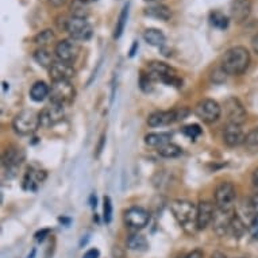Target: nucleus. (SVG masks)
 <instances>
[{
    "label": "nucleus",
    "mask_w": 258,
    "mask_h": 258,
    "mask_svg": "<svg viewBox=\"0 0 258 258\" xmlns=\"http://www.w3.org/2000/svg\"><path fill=\"white\" fill-rule=\"evenodd\" d=\"M141 88L144 89L145 92H150L153 89V80L150 79V76H149L148 73H145V75H142L141 76Z\"/></svg>",
    "instance_id": "nucleus-36"
},
{
    "label": "nucleus",
    "mask_w": 258,
    "mask_h": 258,
    "mask_svg": "<svg viewBox=\"0 0 258 258\" xmlns=\"http://www.w3.org/2000/svg\"><path fill=\"white\" fill-rule=\"evenodd\" d=\"M170 211L178 222V224L188 229L195 226L196 227V212L198 207L188 200H174L170 203Z\"/></svg>",
    "instance_id": "nucleus-3"
},
{
    "label": "nucleus",
    "mask_w": 258,
    "mask_h": 258,
    "mask_svg": "<svg viewBox=\"0 0 258 258\" xmlns=\"http://www.w3.org/2000/svg\"><path fill=\"white\" fill-rule=\"evenodd\" d=\"M145 15L146 17L154 18V19H158V21H169L172 18V11H170L169 7H166L165 5H154L150 6L148 9H145Z\"/></svg>",
    "instance_id": "nucleus-20"
},
{
    "label": "nucleus",
    "mask_w": 258,
    "mask_h": 258,
    "mask_svg": "<svg viewBox=\"0 0 258 258\" xmlns=\"http://www.w3.org/2000/svg\"><path fill=\"white\" fill-rule=\"evenodd\" d=\"M138 49V42H134L133 43V47L132 50H130V57H134V54H136V50Z\"/></svg>",
    "instance_id": "nucleus-43"
},
{
    "label": "nucleus",
    "mask_w": 258,
    "mask_h": 258,
    "mask_svg": "<svg viewBox=\"0 0 258 258\" xmlns=\"http://www.w3.org/2000/svg\"><path fill=\"white\" fill-rule=\"evenodd\" d=\"M182 134L190 140H196L202 134V128H200L199 124H189V126H185L182 128Z\"/></svg>",
    "instance_id": "nucleus-35"
},
{
    "label": "nucleus",
    "mask_w": 258,
    "mask_h": 258,
    "mask_svg": "<svg viewBox=\"0 0 258 258\" xmlns=\"http://www.w3.org/2000/svg\"><path fill=\"white\" fill-rule=\"evenodd\" d=\"M50 95V88L45 81H37L30 89V98L34 102H42Z\"/></svg>",
    "instance_id": "nucleus-21"
},
{
    "label": "nucleus",
    "mask_w": 258,
    "mask_h": 258,
    "mask_svg": "<svg viewBox=\"0 0 258 258\" xmlns=\"http://www.w3.org/2000/svg\"><path fill=\"white\" fill-rule=\"evenodd\" d=\"M251 184H253V190H251V196H250V202L254 207L258 206V168L253 172L251 176Z\"/></svg>",
    "instance_id": "nucleus-34"
},
{
    "label": "nucleus",
    "mask_w": 258,
    "mask_h": 258,
    "mask_svg": "<svg viewBox=\"0 0 258 258\" xmlns=\"http://www.w3.org/2000/svg\"><path fill=\"white\" fill-rule=\"evenodd\" d=\"M214 215H215L214 206L210 202H200L198 206V212H196V229H207L214 220Z\"/></svg>",
    "instance_id": "nucleus-15"
},
{
    "label": "nucleus",
    "mask_w": 258,
    "mask_h": 258,
    "mask_svg": "<svg viewBox=\"0 0 258 258\" xmlns=\"http://www.w3.org/2000/svg\"><path fill=\"white\" fill-rule=\"evenodd\" d=\"M158 154L161 157H165V158H176V157L181 156L182 149L176 144H172V142H168V144L162 145L158 148Z\"/></svg>",
    "instance_id": "nucleus-26"
},
{
    "label": "nucleus",
    "mask_w": 258,
    "mask_h": 258,
    "mask_svg": "<svg viewBox=\"0 0 258 258\" xmlns=\"http://www.w3.org/2000/svg\"><path fill=\"white\" fill-rule=\"evenodd\" d=\"M224 111H226V115H227V119H229L230 123H234V124H243L246 120V110L243 104L239 102V99L234 98V96H230L224 100Z\"/></svg>",
    "instance_id": "nucleus-12"
},
{
    "label": "nucleus",
    "mask_w": 258,
    "mask_h": 258,
    "mask_svg": "<svg viewBox=\"0 0 258 258\" xmlns=\"http://www.w3.org/2000/svg\"><path fill=\"white\" fill-rule=\"evenodd\" d=\"M49 76L51 81L71 80L75 76V68L68 62L63 61H54V63L49 68Z\"/></svg>",
    "instance_id": "nucleus-16"
},
{
    "label": "nucleus",
    "mask_w": 258,
    "mask_h": 258,
    "mask_svg": "<svg viewBox=\"0 0 258 258\" xmlns=\"http://www.w3.org/2000/svg\"><path fill=\"white\" fill-rule=\"evenodd\" d=\"M63 118V106L51 103L50 106L43 108L39 114V120L42 127H51L61 122Z\"/></svg>",
    "instance_id": "nucleus-13"
},
{
    "label": "nucleus",
    "mask_w": 258,
    "mask_h": 258,
    "mask_svg": "<svg viewBox=\"0 0 258 258\" xmlns=\"http://www.w3.org/2000/svg\"><path fill=\"white\" fill-rule=\"evenodd\" d=\"M249 230H250V234H251V237L258 241V214L254 216L253 220H251Z\"/></svg>",
    "instance_id": "nucleus-37"
},
{
    "label": "nucleus",
    "mask_w": 258,
    "mask_h": 258,
    "mask_svg": "<svg viewBox=\"0 0 258 258\" xmlns=\"http://www.w3.org/2000/svg\"><path fill=\"white\" fill-rule=\"evenodd\" d=\"M253 50L255 51V53H257L258 54V33L255 35H254V38H253Z\"/></svg>",
    "instance_id": "nucleus-42"
},
{
    "label": "nucleus",
    "mask_w": 258,
    "mask_h": 258,
    "mask_svg": "<svg viewBox=\"0 0 258 258\" xmlns=\"http://www.w3.org/2000/svg\"><path fill=\"white\" fill-rule=\"evenodd\" d=\"M72 17H76V18H87L88 17V9H87V5L83 3L81 0H75L73 2L72 7Z\"/></svg>",
    "instance_id": "nucleus-32"
},
{
    "label": "nucleus",
    "mask_w": 258,
    "mask_h": 258,
    "mask_svg": "<svg viewBox=\"0 0 258 258\" xmlns=\"http://www.w3.org/2000/svg\"><path fill=\"white\" fill-rule=\"evenodd\" d=\"M80 54V45L75 39H62L55 46V55L59 61L72 63Z\"/></svg>",
    "instance_id": "nucleus-10"
},
{
    "label": "nucleus",
    "mask_w": 258,
    "mask_h": 258,
    "mask_svg": "<svg viewBox=\"0 0 258 258\" xmlns=\"http://www.w3.org/2000/svg\"><path fill=\"white\" fill-rule=\"evenodd\" d=\"M83 3H85V5H89V3H95V2H98V0H81Z\"/></svg>",
    "instance_id": "nucleus-46"
},
{
    "label": "nucleus",
    "mask_w": 258,
    "mask_h": 258,
    "mask_svg": "<svg viewBox=\"0 0 258 258\" xmlns=\"http://www.w3.org/2000/svg\"><path fill=\"white\" fill-rule=\"evenodd\" d=\"M245 146L250 152L258 153V127H255L246 134Z\"/></svg>",
    "instance_id": "nucleus-30"
},
{
    "label": "nucleus",
    "mask_w": 258,
    "mask_h": 258,
    "mask_svg": "<svg viewBox=\"0 0 258 258\" xmlns=\"http://www.w3.org/2000/svg\"><path fill=\"white\" fill-rule=\"evenodd\" d=\"M172 138L170 133H150L145 137V142L149 146H154V148H160L162 145L168 144Z\"/></svg>",
    "instance_id": "nucleus-23"
},
{
    "label": "nucleus",
    "mask_w": 258,
    "mask_h": 258,
    "mask_svg": "<svg viewBox=\"0 0 258 258\" xmlns=\"http://www.w3.org/2000/svg\"><path fill=\"white\" fill-rule=\"evenodd\" d=\"M123 219H124L126 226H128L130 229L141 230L145 229L149 224V222H150V215H149V212L145 208L132 207L124 212Z\"/></svg>",
    "instance_id": "nucleus-11"
},
{
    "label": "nucleus",
    "mask_w": 258,
    "mask_h": 258,
    "mask_svg": "<svg viewBox=\"0 0 258 258\" xmlns=\"http://www.w3.org/2000/svg\"><path fill=\"white\" fill-rule=\"evenodd\" d=\"M188 114H189L188 108L172 111H156L148 118V124L150 127L168 126V124H172V123L177 122V120L185 119Z\"/></svg>",
    "instance_id": "nucleus-6"
},
{
    "label": "nucleus",
    "mask_w": 258,
    "mask_h": 258,
    "mask_svg": "<svg viewBox=\"0 0 258 258\" xmlns=\"http://www.w3.org/2000/svg\"><path fill=\"white\" fill-rule=\"evenodd\" d=\"M34 59L43 68H50L51 65L54 63L50 51L45 49V47H39L34 51Z\"/></svg>",
    "instance_id": "nucleus-27"
},
{
    "label": "nucleus",
    "mask_w": 258,
    "mask_h": 258,
    "mask_svg": "<svg viewBox=\"0 0 258 258\" xmlns=\"http://www.w3.org/2000/svg\"><path fill=\"white\" fill-rule=\"evenodd\" d=\"M246 136L242 127L239 124H234V123H229L223 132V141L224 144L230 146V148H237L239 145L245 144Z\"/></svg>",
    "instance_id": "nucleus-14"
},
{
    "label": "nucleus",
    "mask_w": 258,
    "mask_h": 258,
    "mask_svg": "<svg viewBox=\"0 0 258 258\" xmlns=\"http://www.w3.org/2000/svg\"><path fill=\"white\" fill-rule=\"evenodd\" d=\"M231 18L237 23L245 22L251 14V2L250 0H233L230 7Z\"/></svg>",
    "instance_id": "nucleus-18"
},
{
    "label": "nucleus",
    "mask_w": 258,
    "mask_h": 258,
    "mask_svg": "<svg viewBox=\"0 0 258 258\" xmlns=\"http://www.w3.org/2000/svg\"><path fill=\"white\" fill-rule=\"evenodd\" d=\"M103 219L106 223H111L112 220V203L110 196H104L103 199Z\"/></svg>",
    "instance_id": "nucleus-33"
},
{
    "label": "nucleus",
    "mask_w": 258,
    "mask_h": 258,
    "mask_svg": "<svg viewBox=\"0 0 258 258\" xmlns=\"http://www.w3.org/2000/svg\"><path fill=\"white\" fill-rule=\"evenodd\" d=\"M178 258H203V251L199 249L192 250V251H189V253L184 254V255H181V257H178Z\"/></svg>",
    "instance_id": "nucleus-38"
},
{
    "label": "nucleus",
    "mask_w": 258,
    "mask_h": 258,
    "mask_svg": "<svg viewBox=\"0 0 258 258\" xmlns=\"http://www.w3.org/2000/svg\"><path fill=\"white\" fill-rule=\"evenodd\" d=\"M26 158L25 150L21 148H10L3 154V166L7 170H17Z\"/></svg>",
    "instance_id": "nucleus-17"
},
{
    "label": "nucleus",
    "mask_w": 258,
    "mask_h": 258,
    "mask_svg": "<svg viewBox=\"0 0 258 258\" xmlns=\"http://www.w3.org/2000/svg\"><path fill=\"white\" fill-rule=\"evenodd\" d=\"M100 257V251L98 249H89L87 253L83 255V258H99Z\"/></svg>",
    "instance_id": "nucleus-40"
},
{
    "label": "nucleus",
    "mask_w": 258,
    "mask_h": 258,
    "mask_svg": "<svg viewBox=\"0 0 258 258\" xmlns=\"http://www.w3.org/2000/svg\"><path fill=\"white\" fill-rule=\"evenodd\" d=\"M246 231V226L243 223V220L241 219V216H238L237 214H234L233 219L230 222V226H229V231L234 238H241Z\"/></svg>",
    "instance_id": "nucleus-25"
},
{
    "label": "nucleus",
    "mask_w": 258,
    "mask_h": 258,
    "mask_svg": "<svg viewBox=\"0 0 258 258\" xmlns=\"http://www.w3.org/2000/svg\"><path fill=\"white\" fill-rule=\"evenodd\" d=\"M195 114L200 120L210 124V123L216 122L220 118L222 107L219 106V103L212 100V99H204L196 104Z\"/></svg>",
    "instance_id": "nucleus-9"
},
{
    "label": "nucleus",
    "mask_w": 258,
    "mask_h": 258,
    "mask_svg": "<svg viewBox=\"0 0 258 258\" xmlns=\"http://www.w3.org/2000/svg\"><path fill=\"white\" fill-rule=\"evenodd\" d=\"M65 30L75 41H88L92 37V26L87 18L72 17L67 22Z\"/></svg>",
    "instance_id": "nucleus-8"
},
{
    "label": "nucleus",
    "mask_w": 258,
    "mask_h": 258,
    "mask_svg": "<svg viewBox=\"0 0 258 258\" xmlns=\"http://www.w3.org/2000/svg\"><path fill=\"white\" fill-rule=\"evenodd\" d=\"M250 65V53L243 46L231 47L226 51L222 59V69L226 75L230 76H239Z\"/></svg>",
    "instance_id": "nucleus-1"
},
{
    "label": "nucleus",
    "mask_w": 258,
    "mask_h": 258,
    "mask_svg": "<svg viewBox=\"0 0 258 258\" xmlns=\"http://www.w3.org/2000/svg\"><path fill=\"white\" fill-rule=\"evenodd\" d=\"M145 2H149V3H156V2H160V0H145Z\"/></svg>",
    "instance_id": "nucleus-47"
},
{
    "label": "nucleus",
    "mask_w": 258,
    "mask_h": 258,
    "mask_svg": "<svg viewBox=\"0 0 258 258\" xmlns=\"http://www.w3.org/2000/svg\"><path fill=\"white\" fill-rule=\"evenodd\" d=\"M210 22H211V25L216 29L224 30L229 27L230 19L227 15H224L223 13H220V11H212L210 14Z\"/></svg>",
    "instance_id": "nucleus-28"
},
{
    "label": "nucleus",
    "mask_w": 258,
    "mask_h": 258,
    "mask_svg": "<svg viewBox=\"0 0 258 258\" xmlns=\"http://www.w3.org/2000/svg\"><path fill=\"white\" fill-rule=\"evenodd\" d=\"M237 192L231 182H220L215 189V203L216 208L220 211L234 212V203H235Z\"/></svg>",
    "instance_id": "nucleus-5"
},
{
    "label": "nucleus",
    "mask_w": 258,
    "mask_h": 258,
    "mask_svg": "<svg viewBox=\"0 0 258 258\" xmlns=\"http://www.w3.org/2000/svg\"><path fill=\"white\" fill-rule=\"evenodd\" d=\"M59 222H61V223H67V224L71 223V220L65 219V218H59Z\"/></svg>",
    "instance_id": "nucleus-45"
},
{
    "label": "nucleus",
    "mask_w": 258,
    "mask_h": 258,
    "mask_svg": "<svg viewBox=\"0 0 258 258\" xmlns=\"http://www.w3.org/2000/svg\"><path fill=\"white\" fill-rule=\"evenodd\" d=\"M34 41L35 43L39 45L41 47L46 46V45H49V43H51L54 41V33H53V30H43V31H41V33L35 37Z\"/></svg>",
    "instance_id": "nucleus-31"
},
{
    "label": "nucleus",
    "mask_w": 258,
    "mask_h": 258,
    "mask_svg": "<svg viewBox=\"0 0 258 258\" xmlns=\"http://www.w3.org/2000/svg\"><path fill=\"white\" fill-rule=\"evenodd\" d=\"M73 98H75V87L71 80L53 81L50 87L51 103L65 106L67 103L72 102Z\"/></svg>",
    "instance_id": "nucleus-7"
},
{
    "label": "nucleus",
    "mask_w": 258,
    "mask_h": 258,
    "mask_svg": "<svg viewBox=\"0 0 258 258\" xmlns=\"http://www.w3.org/2000/svg\"><path fill=\"white\" fill-rule=\"evenodd\" d=\"M39 126H41L39 114L33 110L22 111L14 118L13 122L14 130L19 136H30L37 132Z\"/></svg>",
    "instance_id": "nucleus-4"
},
{
    "label": "nucleus",
    "mask_w": 258,
    "mask_h": 258,
    "mask_svg": "<svg viewBox=\"0 0 258 258\" xmlns=\"http://www.w3.org/2000/svg\"><path fill=\"white\" fill-rule=\"evenodd\" d=\"M45 178H46V173L43 170L29 169L27 173H26L25 178H23V188L34 192V190L38 189L39 184H42Z\"/></svg>",
    "instance_id": "nucleus-19"
},
{
    "label": "nucleus",
    "mask_w": 258,
    "mask_h": 258,
    "mask_svg": "<svg viewBox=\"0 0 258 258\" xmlns=\"http://www.w3.org/2000/svg\"><path fill=\"white\" fill-rule=\"evenodd\" d=\"M127 247L130 250H134V251H145L149 247L148 239L142 234H132L127 238Z\"/></svg>",
    "instance_id": "nucleus-22"
},
{
    "label": "nucleus",
    "mask_w": 258,
    "mask_h": 258,
    "mask_svg": "<svg viewBox=\"0 0 258 258\" xmlns=\"http://www.w3.org/2000/svg\"><path fill=\"white\" fill-rule=\"evenodd\" d=\"M144 38L152 46H162L165 43V35L158 29H148L145 31Z\"/></svg>",
    "instance_id": "nucleus-24"
},
{
    "label": "nucleus",
    "mask_w": 258,
    "mask_h": 258,
    "mask_svg": "<svg viewBox=\"0 0 258 258\" xmlns=\"http://www.w3.org/2000/svg\"><path fill=\"white\" fill-rule=\"evenodd\" d=\"M67 2H68V0H49V3H50L53 7H62Z\"/></svg>",
    "instance_id": "nucleus-41"
},
{
    "label": "nucleus",
    "mask_w": 258,
    "mask_h": 258,
    "mask_svg": "<svg viewBox=\"0 0 258 258\" xmlns=\"http://www.w3.org/2000/svg\"><path fill=\"white\" fill-rule=\"evenodd\" d=\"M148 75L153 81H161L166 85L172 87H180L181 85V79L177 76L176 69H173L170 65L161 61H153L148 65Z\"/></svg>",
    "instance_id": "nucleus-2"
},
{
    "label": "nucleus",
    "mask_w": 258,
    "mask_h": 258,
    "mask_svg": "<svg viewBox=\"0 0 258 258\" xmlns=\"http://www.w3.org/2000/svg\"><path fill=\"white\" fill-rule=\"evenodd\" d=\"M49 234H50V230H49V229L41 230V231H38V233L35 234V239H37L38 242H42L43 239H45V238L49 235Z\"/></svg>",
    "instance_id": "nucleus-39"
},
{
    "label": "nucleus",
    "mask_w": 258,
    "mask_h": 258,
    "mask_svg": "<svg viewBox=\"0 0 258 258\" xmlns=\"http://www.w3.org/2000/svg\"><path fill=\"white\" fill-rule=\"evenodd\" d=\"M127 18H128V3L123 7L122 13H120V15H119L118 22H116V27H115L114 38H120V35L123 34L124 27H126Z\"/></svg>",
    "instance_id": "nucleus-29"
},
{
    "label": "nucleus",
    "mask_w": 258,
    "mask_h": 258,
    "mask_svg": "<svg viewBox=\"0 0 258 258\" xmlns=\"http://www.w3.org/2000/svg\"><path fill=\"white\" fill-rule=\"evenodd\" d=\"M211 258H226V255H224L223 253H220V251H215V253L211 255Z\"/></svg>",
    "instance_id": "nucleus-44"
}]
</instances>
